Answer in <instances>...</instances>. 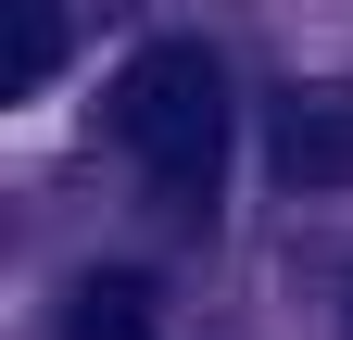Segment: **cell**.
Returning a JSON list of instances; mask_svg holds the SVG:
<instances>
[{
    "mask_svg": "<svg viewBox=\"0 0 353 340\" xmlns=\"http://www.w3.org/2000/svg\"><path fill=\"white\" fill-rule=\"evenodd\" d=\"M114 139L139 151V177L164 202H214V177H228V63L202 38H152L114 76Z\"/></svg>",
    "mask_w": 353,
    "mask_h": 340,
    "instance_id": "cell-1",
    "label": "cell"
},
{
    "mask_svg": "<svg viewBox=\"0 0 353 340\" xmlns=\"http://www.w3.org/2000/svg\"><path fill=\"white\" fill-rule=\"evenodd\" d=\"M278 177L290 189H353V89H290L278 101Z\"/></svg>",
    "mask_w": 353,
    "mask_h": 340,
    "instance_id": "cell-2",
    "label": "cell"
},
{
    "mask_svg": "<svg viewBox=\"0 0 353 340\" xmlns=\"http://www.w3.org/2000/svg\"><path fill=\"white\" fill-rule=\"evenodd\" d=\"M51 63H63V0H0V101L51 89Z\"/></svg>",
    "mask_w": 353,
    "mask_h": 340,
    "instance_id": "cell-3",
    "label": "cell"
},
{
    "mask_svg": "<svg viewBox=\"0 0 353 340\" xmlns=\"http://www.w3.org/2000/svg\"><path fill=\"white\" fill-rule=\"evenodd\" d=\"M63 340H152V290L139 277H76L63 290Z\"/></svg>",
    "mask_w": 353,
    "mask_h": 340,
    "instance_id": "cell-4",
    "label": "cell"
}]
</instances>
